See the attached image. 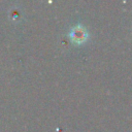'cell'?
Here are the masks:
<instances>
[{"mask_svg":"<svg viewBox=\"0 0 132 132\" xmlns=\"http://www.w3.org/2000/svg\"><path fill=\"white\" fill-rule=\"evenodd\" d=\"M69 37L74 43H82L88 39V31L82 25H75L70 29Z\"/></svg>","mask_w":132,"mask_h":132,"instance_id":"1","label":"cell"}]
</instances>
